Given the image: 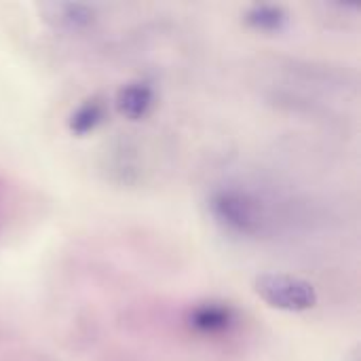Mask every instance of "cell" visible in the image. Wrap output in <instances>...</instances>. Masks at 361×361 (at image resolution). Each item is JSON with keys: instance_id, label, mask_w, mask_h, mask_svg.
Returning <instances> with one entry per match:
<instances>
[{"instance_id": "6da1fadb", "label": "cell", "mask_w": 361, "mask_h": 361, "mask_svg": "<svg viewBox=\"0 0 361 361\" xmlns=\"http://www.w3.org/2000/svg\"><path fill=\"white\" fill-rule=\"evenodd\" d=\"M207 209L224 233L241 239H262L277 222L269 201L243 186L216 188L207 199Z\"/></svg>"}, {"instance_id": "7a4b0ae2", "label": "cell", "mask_w": 361, "mask_h": 361, "mask_svg": "<svg viewBox=\"0 0 361 361\" xmlns=\"http://www.w3.org/2000/svg\"><path fill=\"white\" fill-rule=\"evenodd\" d=\"M256 296L271 309L283 313H305L317 307V292L311 281L288 273H264L254 281Z\"/></svg>"}, {"instance_id": "3957f363", "label": "cell", "mask_w": 361, "mask_h": 361, "mask_svg": "<svg viewBox=\"0 0 361 361\" xmlns=\"http://www.w3.org/2000/svg\"><path fill=\"white\" fill-rule=\"evenodd\" d=\"M182 324L190 334L199 338H228L241 328L243 315L233 302L201 300L186 307Z\"/></svg>"}, {"instance_id": "277c9868", "label": "cell", "mask_w": 361, "mask_h": 361, "mask_svg": "<svg viewBox=\"0 0 361 361\" xmlns=\"http://www.w3.org/2000/svg\"><path fill=\"white\" fill-rule=\"evenodd\" d=\"M116 112L127 121H144L157 106V89L148 80H129L116 91Z\"/></svg>"}, {"instance_id": "5b68a950", "label": "cell", "mask_w": 361, "mask_h": 361, "mask_svg": "<svg viewBox=\"0 0 361 361\" xmlns=\"http://www.w3.org/2000/svg\"><path fill=\"white\" fill-rule=\"evenodd\" d=\"M108 118V104L102 95H91L82 99L68 116V131L74 137H87L95 133Z\"/></svg>"}, {"instance_id": "8992f818", "label": "cell", "mask_w": 361, "mask_h": 361, "mask_svg": "<svg viewBox=\"0 0 361 361\" xmlns=\"http://www.w3.org/2000/svg\"><path fill=\"white\" fill-rule=\"evenodd\" d=\"M243 21L250 30L267 36H275L288 30L292 15L283 4H252L243 13Z\"/></svg>"}, {"instance_id": "52a82bcc", "label": "cell", "mask_w": 361, "mask_h": 361, "mask_svg": "<svg viewBox=\"0 0 361 361\" xmlns=\"http://www.w3.org/2000/svg\"><path fill=\"white\" fill-rule=\"evenodd\" d=\"M49 11H51L49 19H53L57 27L70 30V32H80L95 21V11L89 4H78V2H74V4L72 2L70 4H51Z\"/></svg>"}, {"instance_id": "ba28073f", "label": "cell", "mask_w": 361, "mask_h": 361, "mask_svg": "<svg viewBox=\"0 0 361 361\" xmlns=\"http://www.w3.org/2000/svg\"><path fill=\"white\" fill-rule=\"evenodd\" d=\"M0 209H2V188H0ZM0 231H2V220H0Z\"/></svg>"}]
</instances>
